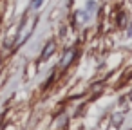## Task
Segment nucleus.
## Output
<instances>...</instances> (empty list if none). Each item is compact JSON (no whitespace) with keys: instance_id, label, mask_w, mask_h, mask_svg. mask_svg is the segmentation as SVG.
Here are the masks:
<instances>
[{"instance_id":"0eeeda50","label":"nucleus","mask_w":132,"mask_h":130,"mask_svg":"<svg viewBox=\"0 0 132 130\" xmlns=\"http://www.w3.org/2000/svg\"><path fill=\"white\" fill-rule=\"evenodd\" d=\"M128 99H130V101H132V92H130V94H128Z\"/></svg>"},{"instance_id":"39448f33","label":"nucleus","mask_w":132,"mask_h":130,"mask_svg":"<svg viewBox=\"0 0 132 130\" xmlns=\"http://www.w3.org/2000/svg\"><path fill=\"white\" fill-rule=\"evenodd\" d=\"M105 126H107V128L110 126V116H107V117H103V119L100 121V130H105Z\"/></svg>"},{"instance_id":"6e6552de","label":"nucleus","mask_w":132,"mask_h":130,"mask_svg":"<svg viewBox=\"0 0 132 130\" xmlns=\"http://www.w3.org/2000/svg\"><path fill=\"white\" fill-rule=\"evenodd\" d=\"M130 130H132V128H130Z\"/></svg>"},{"instance_id":"423d86ee","label":"nucleus","mask_w":132,"mask_h":130,"mask_svg":"<svg viewBox=\"0 0 132 130\" xmlns=\"http://www.w3.org/2000/svg\"><path fill=\"white\" fill-rule=\"evenodd\" d=\"M42 4H44V0H33V4H31V7H33V9H36V7H40Z\"/></svg>"},{"instance_id":"20e7f679","label":"nucleus","mask_w":132,"mask_h":130,"mask_svg":"<svg viewBox=\"0 0 132 130\" xmlns=\"http://www.w3.org/2000/svg\"><path fill=\"white\" fill-rule=\"evenodd\" d=\"M74 54H76L74 51H69V53L65 54V58L62 60V67H67V65H69V63L72 62V56H74Z\"/></svg>"},{"instance_id":"f257e3e1","label":"nucleus","mask_w":132,"mask_h":130,"mask_svg":"<svg viewBox=\"0 0 132 130\" xmlns=\"http://www.w3.org/2000/svg\"><path fill=\"white\" fill-rule=\"evenodd\" d=\"M54 49H56V44H54V42H49V44L44 47V51H42V60H47V58L54 53Z\"/></svg>"},{"instance_id":"f03ea898","label":"nucleus","mask_w":132,"mask_h":130,"mask_svg":"<svg viewBox=\"0 0 132 130\" xmlns=\"http://www.w3.org/2000/svg\"><path fill=\"white\" fill-rule=\"evenodd\" d=\"M130 99H128V96H123V98H119V101H118V107H119V110H121V114H125L127 110H128V107L132 105V103H128Z\"/></svg>"},{"instance_id":"7ed1b4c3","label":"nucleus","mask_w":132,"mask_h":130,"mask_svg":"<svg viewBox=\"0 0 132 130\" xmlns=\"http://www.w3.org/2000/svg\"><path fill=\"white\" fill-rule=\"evenodd\" d=\"M121 123H123V114H112L110 116V125H112V128H119L121 126Z\"/></svg>"}]
</instances>
